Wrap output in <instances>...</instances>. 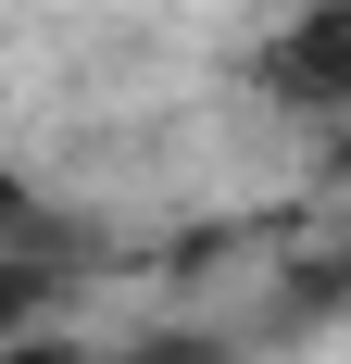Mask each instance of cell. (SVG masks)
Instances as JSON below:
<instances>
[{"label": "cell", "mask_w": 351, "mask_h": 364, "mask_svg": "<svg viewBox=\"0 0 351 364\" xmlns=\"http://www.w3.org/2000/svg\"><path fill=\"white\" fill-rule=\"evenodd\" d=\"M264 88L301 101V113H339V101H351V0H314L276 50H264Z\"/></svg>", "instance_id": "6da1fadb"}, {"label": "cell", "mask_w": 351, "mask_h": 364, "mask_svg": "<svg viewBox=\"0 0 351 364\" xmlns=\"http://www.w3.org/2000/svg\"><path fill=\"white\" fill-rule=\"evenodd\" d=\"M26 301H38V277H26V252H0V339L26 327Z\"/></svg>", "instance_id": "7a4b0ae2"}, {"label": "cell", "mask_w": 351, "mask_h": 364, "mask_svg": "<svg viewBox=\"0 0 351 364\" xmlns=\"http://www.w3.org/2000/svg\"><path fill=\"white\" fill-rule=\"evenodd\" d=\"M0 364H101V352H75V339H26V327H13V339H0Z\"/></svg>", "instance_id": "3957f363"}, {"label": "cell", "mask_w": 351, "mask_h": 364, "mask_svg": "<svg viewBox=\"0 0 351 364\" xmlns=\"http://www.w3.org/2000/svg\"><path fill=\"white\" fill-rule=\"evenodd\" d=\"M126 364H226V339H151V352H126Z\"/></svg>", "instance_id": "277c9868"}]
</instances>
